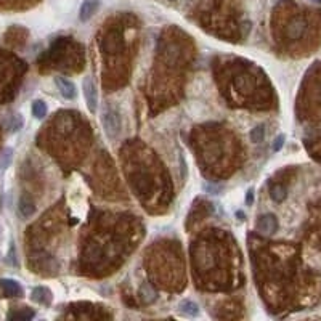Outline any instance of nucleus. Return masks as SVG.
<instances>
[{
    "mask_svg": "<svg viewBox=\"0 0 321 321\" xmlns=\"http://www.w3.org/2000/svg\"><path fill=\"white\" fill-rule=\"evenodd\" d=\"M143 238V225L132 214H103L84 230L80 241V272L108 276L122 265Z\"/></svg>",
    "mask_w": 321,
    "mask_h": 321,
    "instance_id": "f257e3e1",
    "label": "nucleus"
},
{
    "mask_svg": "<svg viewBox=\"0 0 321 321\" xmlns=\"http://www.w3.org/2000/svg\"><path fill=\"white\" fill-rule=\"evenodd\" d=\"M190 257L193 278L199 289L225 292L242 284L241 251L228 231L204 230L193 240Z\"/></svg>",
    "mask_w": 321,
    "mask_h": 321,
    "instance_id": "f03ea898",
    "label": "nucleus"
},
{
    "mask_svg": "<svg viewBox=\"0 0 321 321\" xmlns=\"http://www.w3.org/2000/svg\"><path fill=\"white\" fill-rule=\"evenodd\" d=\"M195 47L191 37L170 27L160 34L156 61L151 73L148 100L151 98V114L177 104L183 95L185 71L193 63Z\"/></svg>",
    "mask_w": 321,
    "mask_h": 321,
    "instance_id": "7ed1b4c3",
    "label": "nucleus"
},
{
    "mask_svg": "<svg viewBox=\"0 0 321 321\" xmlns=\"http://www.w3.org/2000/svg\"><path fill=\"white\" fill-rule=\"evenodd\" d=\"M122 170L138 201L148 212H164L174 190L169 172L158 154L140 140H129L120 148Z\"/></svg>",
    "mask_w": 321,
    "mask_h": 321,
    "instance_id": "20e7f679",
    "label": "nucleus"
},
{
    "mask_svg": "<svg viewBox=\"0 0 321 321\" xmlns=\"http://www.w3.org/2000/svg\"><path fill=\"white\" fill-rule=\"evenodd\" d=\"M212 64L220 93L230 106L249 109L275 106L273 88L259 66L242 58H220Z\"/></svg>",
    "mask_w": 321,
    "mask_h": 321,
    "instance_id": "39448f33",
    "label": "nucleus"
},
{
    "mask_svg": "<svg viewBox=\"0 0 321 321\" xmlns=\"http://www.w3.org/2000/svg\"><path fill=\"white\" fill-rule=\"evenodd\" d=\"M135 26V18L129 15L119 16L109 20L97 36L103 64V87L108 92L125 85L130 79L132 60L138 42Z\"/></svg>",
    "mask_w": 321,
    "mask_h": 321,
    "instance_id": "423d86ee",
    "label": "nucleus"
},
{
    "mask_svg": "<svg viewBox=\"0 0 321 321\" xmlns=\"http://www.w3.org/2000/svg\"><path fill=\"white\" fill-rule=\"evenodd\" d=\"M191 145L196 159L210 179H226L242 162L241 140L222 124H202L195 127Z\"/></svg>",
    "mask_w": 321,
    "mask_h": 321,
    "instance_id": "0eeeda50",
    "label": "nucleus"
},
{
    "mask_svg": "<svg viewBox=\"0 0 321 321\" xmlns=\"http://www.w3.org/2000/svg\"><path fill=\"white\" fill-rule=\"evenodd\" d=\"M39 145L61 164L64 170L76 169L92 145V130L76 111H60L43 127Z\"/></svg>",
    "mask_w": 321,
    "mask_h": 321,
    "instance_id": "6e6552de",
    "label": "nucleus"
},
{
    "mask_svg": "<svg viewBox=\"0 0 321 321\" xmlns=\"http://www.w3.org/2000/svg\"><path fill=\"white\" fill-rule=\"evenodd\" d=\"M146 273L160 289L179 292L186 284L185 260L179 241H158L145 254Z\"/></svg>",
    "mask_w": 321,
    "mask_h": 321,
    "instance_id": "1a4fd4ad",
    "label": "nucleus"
},
{
    "mask_svg": "<svg viewBox=\"0 0 321 321\" xmlns=\"http://www.w3.org/2000/svg\"><path fill=\"white\" fill-rule=\"evenodd\" d=\"M85 66V48L71 37H58L39 60L42 73H80Z\"/></svg>",
    "mask_w": 321,
    "mask_h": 321,
    "instance_id": "9d476101",
    "label": "nucleus"
},
{
    "mask_svg": "<svg viewBox=\"0 0 321 321\" xmlns=\"http://www.w3.org/2000/svg\"><path fill=\"white\" fill-rule=\"evenodd\" d=\"M273 31L276 42H280L287 50H294L296 47L310 40L312 20L308 15L297 12L291 15H280L275 16Z\"/></svg>",
    "mask_w": 321,
    "mask_h": 321,
    "instance_id": "9b49d317",
    "label": "nucleus"
},
{
    "mask_svg": "<svg viewBox=\"0 0 321 321\" xmlns=\"http://www.w3.org/2000/svg\"><path fill=\"white\" fill-rule=\"evenodd\" d=\"M95 179H97V190L101 193L100 195L104 198L119 199L122 198V191L119 186V179L116 175L113 160L108 158V153H101L97 159L95 167Z\"/></svg>",
    "mask_w": 321,
    "mask_h": 321,
    "instance_id": "f8f14e48",
    "label": "nucleus"
},
{
    "mask_svg": "<svg viewBox=\"0 0 321 321\" xmlns=\"http://www.w3.org/2000/svg\"><path fill=\"white\" fill-rule=\"evenodd\" d=\"M101 120H103L104 132H106V135L109 138H116L120 134V118L119 113L114 108L111 106L104 108V111L101 114Z\"/></svg>",
    "mask_w": 321,
    "mask_h": 321,
    "instance_id": "ddd939ff",
    "label": "nucleus"
},
{
    "mask_svg": "<svg viewBox=\"0 0 321 321\" xmlns=\"http://www.w3.org/2000/svg\"><path fill=\"white\" fill-rule=\"evenodd\" d=\"M82 88H84V97H85V103L88 111L92 114L97 113L98 109V95H97V87L93 84V80L90 77H85L84 84H82Z\"/></svg>",
    "mask_w": 321,
    "mask_h": 321,
    "instance_id": "4468645a",
    "label": "nucleus"
},
{
    "mask_svg": "<svg viewBox=\"0 0 321 321\" xmlns=\"http://www.w3.org/2000/svg\"><path fill=\"white\" fill-rule=\"evenodd\" d=\"M256 228L262 235H273L278 230V219L273 214H265L257 220Z\"/></svg>",
    "mask_w": 321,
    "mask_h": 321,
    "instance_id": "2eb2a0df",
    "label": "nucleus"
},
{
    "mask_svg": "<svg viewBox=\"0 0 321 321\" xmlns=\"http://www.w3.org/2000/svg\"><path fill=\"white\" fill-rule=\"evenodd\" d=\"M55 84L58 85L60 92H61V95L66 98V100H74L76 98V87L73 82H69L68 79H64V77H55Z\"/></svg>",
    "mask_w": 321,
    "mask_h": 321,
    "instance_id": "dca6fc26",
    "label": "nucleus"
},
{
    "mask_svg": "<svg viewBox=\"0 0 321 321\" xmlns=\"http://www.w3.org/2000/svg\"><path fill=\"white\" fill-rule=\"evenodd\" d=\"M98 7H100V0H85V2L80 5V12H79L80 21L90 20L92 16L97 13Z\"/></svg>",
    "mask_w": 321,
    "mask_h": 321,
    "instance_id": "f3484780",
    "label": "nucleus"
},
{
    "mask_svg": "<svg viewBox=\"0 0 321 321\" xmlns=\"http://www.w3.org/2000/svg\"><path fill=\"white\" fill-rule=\"evenodd\" d=\"M0 287L7 297H20L23 294V289L15 280H0Z\"/></svg>",
    "mask_w": 321,
    "mask_h": 321,
    "instance_id": "a211bd4d",
    "label": "nucleus"
},
{
    "mask_svg": "<svg viewBox=\"0 0 321 321\" xmlns=\"http://www.w3.org/2000/svg\"><path fill=\"white\" fill-rule=\"evenodd\" d=\"M32 301L37 303H42V305H50L52 303V292H50L47 287H36L32 289Z\"/></svg>",
    "mask_w": 321,
    "mask_h": 321,
    "instance_id": "6ab92c4d",
    "label": "nucleus"
},
{
    "mask_svg": "<svg viewBox=\"0 0 321 321\" xmlns=\"http://www.w3.org/2000/svg\"><path fill=\"white\" fill-rule=\"evenodd\" d=\"M18 209H20V212H21V215H23V217L29 219L31 215L36 212V204H34V201H32V199L27 196V195H23V196L20 198Z\"/></svg>",
    "mask_w": 321,
    "mask_h": 321,
    "instance_id": "aec40b11",
    "label": "nucleus"
},
{
    "mask_svg": "<svg viewBox=\"0 0 321 321\" xmlns=\"http://www.w3.org/2000/svg\"><path fill=\"white\" fill-rule=\"evenodd\" d=\"M270 196L275 202H283L287 196V188L281 183H273L270 186Z\"/></svg>",
    "mask_w": 321,
    "mask_h": 321,
    "instance_id": "412c9836",
    "label": "nucleus"
},
{
    "mask_svg": "<svg viewBox=\"0 0 321 321\" xmlns=\"http://www.w3.org/2000/svg\"><path fill=\"white\" fill-rule=\"evenodd\" d=\"M179 308L181 313L186 315V317H198L199 315V307L193 301H181Z\"/></svg>",
    "mask_w": 321,
    "mask_h": 321,
    "instance_id": "4be33fe9",
    "label": "nucleus"
},
{
    "mask_svg": "<svg viewBox=\"0 0 321 321\" xmlns=\"http://www.w3.org/2000/svg\"><path fill=\"white\" fill-rule=\"evenodd\" d=\"M140 297L145 299V302H146V303H151V302L156 301V291H154L153 287L149 286V283H146V284H143V286H141V289H140Z\"/></svg>",
    "mask_w": 321,
    "mask_h": 321,
    "instance_id": "5701e85b",
    "label": "nucleus"
},
{
    "mask_svg": "<svg viewBox=\"0 0 321 321\" xmlns=\"http://www.w3.org/2000/svg\"><path fill=\"white\" fill-rule=\"evenodd\" d=\"M32 114H34L37 119H43V118H45V114H47L45 103L40 101V100H36V101L32 103Z\"/></svg>",
    "mask_w": 321,
    "mask_h": 321,
    "instance_id": "b1692460",
    "label": "nucleus"
},
{
    "mask_svg": "<svg viewBox=\"0 0 321 321\" xmlns=\"http://www.w3.org/2000/svg\"><path fill=\"white\" fill-rule=\"evenodd\" d=\"M34 315H36V313L32 312V310L26 308V310H21V312L10 313L8 318H10V320H31V318H34Z\"/></svg>",
    "mask_w": 321,
    "mask_h": 321,
    "instance_id": "393cba45",
    "label": "nucleus"
},
{
    "mask_svg": "<svg viewBox=\"0 0 321 321\" xmlns=\"http://www.w3.org/2000/svg\"><path fill=\"white\" fill-rule=\"evenodd\" d=\"M251 141L252 143H260L263 140V137H265V125H257L256 129H252V132H251Z\"/></svg>",
    "mask_w": 321,
    "mask_h": 321,
    "instance_id": "a878e982",
    "label": "nucleus"
},
{
    "mask_svg": "<svg viewBox=\"0 0 321 321\" xmlns=\"http://www.w3.org/2000/svg\"><path fill=\"white\" fill-rule=\"evenodd\" d=\"M284 145V135H278L273 141V151H280Z\"/></svg>",
    "mask_w": 321,
    "mask_h": 321,
    "instance_id": "bb28decb",
    "label": "nucleus"
},
{
    "mask_svg": "<svg viewBox=\"0 0 321 321\" xmlns=\"http://www.w3.org/2000/svg\"><path fill=\"white\" fill-rule=\"evenodd\" d=\"M252 202H254V190L251 188V190H247V193H246V204L247 206H251Z\"/></svg>",
    "mask_w": 321,
    "mask_h": 321,
    "instance_id": "cd10ccee",
    "label": "nucleus"
},
{
    "mask_svg": "<svg viewBox=\"0 0 321 321\" xmlns=\"http://www.w3.org/2000/svg\"><path fill=\"white\" fill-rule=\"evenodd\" d=\"M236 217L240 219V220H244V212H241V210H238V212H236Z\"/></svg>",
    "mask_w": 321,
    "mask_h": 321,
    "instance_id": "c85d7f7f",
    "label": "nucleus"
},
{
    "mask_svg": "<svg viewBox=\"0 0 321 321\" xmlns=\"http://www.w3.org/2000/svg\"><path fill=\"white\" fill-rule=\"evenodd\" d=\"M315 2H318V3H321V0H315Z\"/></svg>",
    "mask_w": 321,
    "mask_h": 321,
    "instance_id": "c756f323",
    "label": "nucleus"
}]
</instances>
